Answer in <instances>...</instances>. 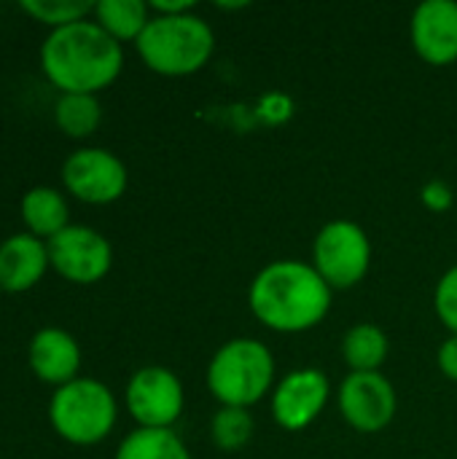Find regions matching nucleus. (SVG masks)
<instances>
[{"label": "nucleus", "mask_w": 457, "mask_h": 459, "mask_svg": "<svg viewBox=\"0 0 457 459\" xmlns=\"http://www.w3.org/2000/svg\"><path fill=\"white\" fill-rule=\"evenodd\" d=\"M151 16H154L151 5L143 0H100L94 3V13H92V19L121 46L137 43Z\"/></svg>", "instance_id": "nucleus-17"}, {"label": "nucleus", "mask_w": 457, "mask_h": 459, "mask_svg": "<svg viewBox=\"0 0 457 459\" xmlns=\"http://www.w3.org/2000/svg\"><path fill=\"white\" fill-rule=\"evenodd\" d=\"M248 3H215V8H229V11H237V8H245Z\"/></svg>", "instance_id": "nucleus-26"}, {"label": "nucleus", "mask_w": 457, "mask_h": 459, "mask_svg": "<svg viewBox=\"0 0 457 459\" xmlns=\"http://www.w3.org/2000/svg\"><path fill=\"white\" fill-rule=\"evenodd\" d=\"M148 5H151V13H156V16H175V13L194 11V3L191 0H154Z\"/></svg>", "instance_id": "nucleus-25"}, {"label": "nucleus", "mask_w": 457, "mask_h": 459, "mask_svg": "<svg viewBox=\"0 0 457 459\" xmlns=\"http://www.w3.org/2000/svg\"><path fill=\"white\" fill-rule=\"evenodd\" d=\"M127 164L105 148H78L62 164V186L83 204H110L127 191Z\"/></svg>", "instance_id": "nucleus-9"}, {"label": "nucleus", "mask_w": 457, "mask_h": 459, "mask_svg": "<svg viewBox=\"0 0 457 459\" xmlns=\"http://www.w3.org/2000/svg\"><path fill=\"white\" fill-rule=\"evenodd\" d=\"M119 420V403L100 379L78 377L54 390L48 422L54 433L73 446H94L110 436Z\"/></svg>", "instance_id": "nucleus-5"}, {"label": "nucleus", "mask_w": 457, "mask_h": 459, "mask_svg": "<svg viewBox=\"0 0 457 459\" xmlns=\"http://www.w3.org/2000/svg\"><path fill=\"white\" fill-rule=\"evenodd\" d=\"M48 247L43 239L22 231L0 242V290L27 293L48 269Z\"/></svg>", "instance_id": "nucleus-14"}, {"label": "nucleus", "mask_w": 457, "mask_h": 459, "mask_svg": "<svg viewBox=\"0 0 457 459\" xmlns=\"http://www.w3.org/2000/svg\"><path fill=\"white\" fill-rule=\"evenodd\" d=\"M27 363L30 371L54 387H62L73 379H78L81 368V347L73 333L62 328H40L27 347Z\"/></svg>", "instance_id": "nucleus-13"}, {"label": "nucleus", "mask_w": 457, "mask_h": 459, "mask_svg": "<svg viewBox=\"0 0 457 459\" xmlns=\"http://www.w3.org/2000/svg\"><path fill=\"white\" fill-rule=\"evenodd\" d=\"M331 395L329 377L318 368H299L283 377L272 390V417L288 430L299 433L310 428L326 409Z\"/></svg>", "instance_id": "nucleus-11"}, {"label": "nucleus", "mask_w": 457, "mask_h": 459, "mask_svg": "<svg viewBox=\"0 0 457 459\" xmlns=\"http://www.w3.org/2000/svg\"><path fill=\"white\" fill-rule=\"evenodd\" d=\"M388 355L391 339L374 323H358L342 339V358L350 366V374H374L385 366Z\"/></svg>", "instance_id": "nucleus-16"}, {"label": "nucleus", "mask_w": 457, "mask_h": 459, "mask_svg": "<svg viewBox=\"0 0 457 459\" xmlns=\"http://www.w3.org/2000/svg\"><path fill=\"white\" fill-rule=\"evenodd\" d=\"M116 459H191L175 430L137 428L116 449Z\"/></svg>", "instance_id": "nucleus-18"}, {"label": "nucleus", "mask_w": 457, "mask_h": 459, "mask_svg": "<svg viewBox=\"0 0 457 459\" xmlns=\"http://www.w3.org/2000/svg\"><path fill=\"white\" fill-rule=\"evenodd\" d=\"M434 309H436V317L450 331V336H457V266L447 269L442 280L436 282Z\"/></svg>", "instance_id": "nucleus-22"}, {"label": "nucleus", "mask_w": 457, "mask_h": 459, "mask_svg": "<svg viewBox=\"0 0 457 459\" xmlns=\"http://www.w3.org/2000/svg\"><path fill=\"white\" fill-rule=\"evenodd\" d=\"M22 221L27 226V234L48 242L59 231L70 226V207L67 199L51 188V186H35L22 196Z\"/></svg>", "instance_id": "nucleus-15"}, {"label": "nucleus", "mask_w": 457, "mask_h": 459, "mask_svg": "<svg viewBox=\"0 0 457 459\" xmlns=\"http://www.w3.org/2000/svg\"><path fill=\"white\" fill-rule=\"evenodd\" d=\"M143 65L167 78H183L202 70L215 51V32L210 22L189 13L151 16L148 27L135 43Z\"/></svg>", "instance_id": "nucleus-3"}, {"label": "nucleus", "mask_w": 457, "mask_h": 459, "mask_svg": "<svg viewBox=\"0 0 457 459\" xmlns=\"http://www.w3.org/2000/svg\"><path fill=\"white\" fill-rule=\"evenodd\" d=\"M127 411L137 428L172 430L186 406V393L180 379L164 366H143L132 374L124 393Z\"/></svg>", "instance_id": "nucleus-7"}, {"label": "nucleus", "mask_w": 457, "mask_h": 459, "mask_svg": "<svg viewBox=\"0 0 457 459\" xmlns=\"http://www.w3.org/2000/svg\"><path fill=\"white\" fill-rule=\"evenodd\" d=\"M57 129L73 140H83L97 132L102 121V105L97 94H59L54 105Z\"/></svg>", "instance_id": "nucleus-19"}, {"label": "nucleus", "mask_w": 457, "mask_h": 459, "mask_svg": "<svg viewBox=\"0 0 457 459\" xmlns=\"http://www.w3.org/2000/svg\"><path fill=\"white\" fill-rule=\"evenodd\" d=\"M40 70L59 94H100L121 75L124 46L94 19H83L46 35Z\"/></svg>", "instance_id": "nucleus-2"}, {"label": "nucleus", "mask_w": 457, "mask_h": 459, "mask_svg": "<svg viewBox=\"0 0 457 459\" xmlns=\"http://www.w3.org/2000/svg\"><path fill=\"white\" fill-rule=\"evenodd\" d=\"M412 48L434 67L457 62V3L426 0L415 8L409 22Z\"/></svg>", "instance_id": "nucleus-12"}, {"label": "nucleus", "mask_w": 457, "mask_h": 459, "mask_svg": "<svg viewBox=\"0 0 457 459\" xmlns=\"http://www.w3.org/2000/svg\"><path fill=\"white\" fill-rule=\"evenodd\" d=\"M342 420L364 436L382 433L399 409L396 387L380 371L374 374H347L337 393Z\"/></svg>", "instance_id": "nucleus-10"}, {"label": "nucleus", "mask_w": 457, "mask_h": 459, "mask_svg": "<svg viewBox=\"0 0 457 459\" xmlns=\"http://www.w3.org/2000/svg\"><path fill=\"white\" fill-rule=\"evenodd\" d=\"M207 390L221 406H256L275 390V355L250 336L226 342L207 366Z\"/></svg>", "instance_id": "nucleus-4"}, {"label": "nucleus", "mask_w": 457, "mask_h": 459, "mask_svg": "<svg viewBox=\"0 0 457 459\" xmlns=\"http://www.w3.org/2000/svg\"><path fill=\"white\" fill-rule=\"evenodd\" d=\"M19 8L30 19H35L51 30L92 19V13H94V3H89V0H24Z\"/></svg>", "instance_id": "nucleus-21"}, {"label": "nucleus", "mask_w": 457, "mask_h": 459, "mask_svg": "<svg viewBox=\"0 0 457 459\" xmlns=\"http://www.w3.org/2000/svg\"><path fill=\"white\" fill-rule=\"evenodd\" d=\"M253 430H256V422L248 409L221 406L210 420V441H213V446H218L226 455L248 446L253 438Z\"/></svg>", "instance_id": "nucleus-20"}, {"label": "nucleus", "mask_w": 457, "mask_h": 459, "mask_svg": "<svg viewBox=\"0 0 457 459\" xmlns=\"http://www.w3.org/2000/svg\"><path fill=\"white\" fill-rule=\"evenodd\" d=\"M51 269L73 285H94L108 277L113 266L110 242L92 226L70 223L46 242Z\"/></svg>", "instance_id": "nucleus-8"}, {"label": "nucleus", "mask_w": 457, "mask_h": 459, "mask_svg": "<svg viewBox=\"0 0 457 459\" xmlns=\"http://www.w3.org/2000/svg\"><path fill=\"white\" fill-rule=\"evenodd\" d=\"M331 293L312 264L280 258L253 277L248 304L264 328L275 333H304L326 320Z\"/></svg>", "instance_id": "nucleus-1"}, {"label": "nucleus", "mask_w": 457, "mask_h": 459, "mask_svg": "<svg viewBox=\"0 0 457 459\" xmlns=\"http://www.w3.org/2000/svg\"><path fill=\"white\" fill-rule=\"evenodd\" d=\"M436 363H439V368H442V374L447 379L457 382V336H450V339L442 342L439 355H436Z\"/></svg>", "instance_id": "nucleus-24"}, {"label": "nucleus", "mask_w": 457, "mask_h": 459, "mask_svg": "<svg viewBox=\"0 0 457 459\" xmlns=\"http://www.w3.org/2000/svg\"><path fill=\"white\" fill-rule=\"evenodd\" d=\"M420 196H423V204H426L428 210H434V212H447V210L455 204V194H453V188H450L444 180H431V183H426L423 191H420Z\"/></svg>", "instance_id": "nucleus-23"}, {"label": "nucleus", "mask_w": 457, "mask_h": 459, "mask_svg": "<svg viewBox=\"0 0 457 459\" xmlns=\"http://www.w3.org/2000/svg\"><path fill=\"white\" fill-rule=\"evenodd\" d=\"M312 266L331 290L356 288L372 266V242L356 221L326 223L312 242Z\"/></svg>", "instance_id": "nucleus-6"}]
</instances>
